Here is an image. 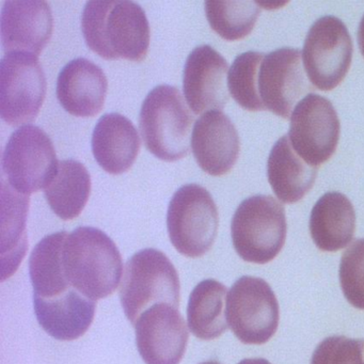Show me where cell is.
I'll list each match as a JSON object with an SVG mask.
<instances>
[{"label":"cell","mask_w":364,"mask_h":364,"mask_svg":"<svg viewBox=\"0 0 364 364\" xmlns=\"http://www.w3.org/2000/svg\"><path fill=\"white\" fill-rule=\"evenodd\" d=\"M306 73L298 48H280L265 55L257 77L259 99L265 110L289 119L296 104L315 90Z\"/></svg>","instance_id":"7c38bea8"},{"label":"cell","mask_w":364,"mask_h":364,"mask_svg":"<svg viewBox=\"0 0 364 364\" xmlns=\"http://www.w3.org/2000/svg\"><path fill=\"white\" fill-rule=\"evenodd\" d=\"M180 296L178 272L165 253L144 249L127 261L120 298L125 315L133 325L144 311L155 304L178 308Z\"/></svg>","instance_id":"277c9868"},{"label":"cell","mask_w":364,"mask_h":364,"mask_svg":"<svg viewBox=\"0 0 364 364\" xmlns=\"http://www.w3.org/2000/svg\"><path fill=\"white\" fill-rule=\"evenodd\" d=\"M227 60L212 46L195 48L183 75L185 99L193 114L223 110L229 102Z\"/></svg>","instance_id":"5bb4252c"},{"label":"cell","mask_w":364,"mask_h":364,"mask_svg":"<svg viewBox=\"0 0 364 364\" xmlns=\"http://www.w3.org/2000/svg\"><path fill=\"white\" fill-rule=\"evenodd\" d=\"M195 119L176 87L161 85L142 103L139 129L146 149L157 159L176 161L189 153Z\"/></svg>","instance_id":"3957f363"},{"label":"cell","mask_w":364,"mask_h":364,"mask_svg":"<svg viewBox=\"0 0 364 364\" xmlns=\"http://www.w3.org/2000/svg\"><path fill=\"white\" fill-rule=\"evenodd\" d=\"M353 52V40L340 18H318L311 26L302 50L304 69L315 89L336 88L348 73Z\"/></svg>","instance_id":"30bf717a"},{"label":"cell","mask_w":364,"mask_h":364,"mask_svg":"<svg viewBox=\"0 0 364 364\" xmlns=\"http://www.w3.org/2000/svg\"><path fill=\"white\" fill-rule=\"evenodd\" d=\"M48 82L37 56L5 54L0 63V116L11 127L37 118L46 100Z\"/></svg>","instance_id":"9c48e42d"},{"label":"cell","mask_w":364,"mask_h":364,"mask_svg":"<svg viewBox=\"0 0 364 364\" xmlns=\"http://www.w3.org/2000/svg\"><path fill=\"white\" fill-rule=\"evenodd\" d=\"M311 237L315 246L326 252H336L348 246L355 230V213L346 196L327 193L311 212Z\"/></svg>","instance_id":"ffe728a7"},{"label":"cell","mask_w":364,"mask_h":364,"mask_svg":"<svg viewBox=\"0 0 364 364\" xmlns=\"http://www.w3.org/2000/svg\"><path fill=\"white\" fill-rule=\"evenodd\" d=\"M238 364H272L268 360L263 358H253V359H244Z\"/></svg>","instance_id":"4dcf8cb0"},{"label":"cell","mask_w":364,"mask_h":364,"mask_svg":"<svg viewBox=\"0 0 364 364\" xmlns=\"http://www.w3.org/2000/svg\"><path fill=\"white\" fill-rule=\"evenodd\" d=\"M87 46L106 60H144L150 46V25L133 1H89L82 16Z\"/></svg>","instance_id":"6da1fadb"},{"label":"cell","mask_w":364,"mask_h":364,"mask_svg":"<svg viewBox=\"0 0 364 364\" xmlns=\"http://www.w3.org/2000/svg\"><path fill=\"white\" fill-rule=\"evenodd\" d=\"M140 151V137L135 125L120 114L100 119L92 135V152L100 167L107 173L129 171Z\"/></svg>","instance_id":"ac0fdd59"},{"label":"cell","mask_w":364,"mask_h":364,"mask_svg":"<svg viewBox=\"0 0 364 364\" xmlns=\"http://www.w3.org/2000/svg\"><path fill=\"white\" fill-rule=\"evenodd\" d=\"M310 364H364V340L332 336L321 341Z\"/></svg>","instance_id":"f1b7e54d"},{"label":"cell","mask_w":364,"mask_h":364,"mask_svg":"<svg viewBox=\"0 0 364 364\" xmlns=\"http://www.w3.org/2000/svg\"><path fill=\"white\" fill-rule=\"evenodd\" d=\"M191 148L203 171L213 176H225L237 161L240 136L229 117L217 110L208 112L193 127Z\"/></svg>","instance_id":"2e32d148"},{"label":"cell","mask_w":364,"mask_h":364,"mask_svg":"<svg viewBox=\"0 0 364 364\" xmlns=\"http://www.w3.org/2000/svg\"><path fill=\"white\" fill-rule=\"evenodd\" d=\"M108 82L99 65L84 58L74 59L60 72L57 97L65 112L80 118H91L102 112Z\"/></svg>","instance_id":"e0dca14e"},{"label":"cell","mask_w":364,"mask_h":364,"mask_svg":"<svg viewBox=\"0 0 364 364\" xmlns=\"http://www.w3.org/2000/svg\"><path fill=\"white\" fill-rule=\"evenodd\" d=\"M287 233L284 208L270 196L244 200L232 219L234 249L249 263L266 264L276 259L284 246Z\"/></svg>","instance_id":"5b68a950"},{"label":"cell","mask_w":364,"mask_h":364,"mask_svg":"<svg viewBox=\"0 0 364 364\" xmlns=\"http://www.w3.org/2000/svg\"><path fill=\"white\" fill-rule=\"evenodd\" d=\"M316 176L317 168L295 152L289 136H283L272 146L267 161L268 182L283 203L300 201L312 189Z\"/></svg>","instance_id":"44dd1931"},{"label":"cell","mask_w":364,"mask_h":364,"mask_svg":"<svg viewBox=\"0 0 364 364\" xmlns=\"http://www.w3.org/2000/svg\"><path fill=\"white\" fill-rule=\"evenodd\" d=\"M265 54L247 52L236 57L229 71L228 86L234 101L249 112L265 110L259 99L257 77Z\"/></svg>","instance_id":"4316f807"},{"label":"cell","mask_w":364,"mask_h":364,"mask_svg":"<svg viewBox=\"0 0 364 364\" xmlns=\"http://www.w3.org/2000/svg\"><path fill=\"white\" fill-rule=\"evenodd\" d=\"M36 316L46 333L60 341L84 336L95 318L97 302L74 287L52 299L33 297Z\"/></svg>","instance_id":"d6986e66"},{"label":"cell","mask_w":364,"mask_h":364,"mask_svg":"<svg viewBox=\"0 0 364 364\" xmlns=\"http://www.w3.org/2000/svg\"><path fill=\"white\" fill-rule=\"evenodd\" d=\"M225 297L227 287L212 279L202 281L193 289L187 306V321L193 336L210 341L227 331Z\"/></svg>","instance_id":"d4e9b609"},{"label":"cell","mask_w":364,"mask_h":364,"mask_svg":"<svg viewBox=\"0 0 364 364\" xmlns=\"http://www.w3.org/2000/svg\"><path fill=\"white\" fill-rule=\"evenodd\" d=\"M136 344L146 364H178L189 333L178 308L159 304L144 311L135 323Z\"/></svg>","instance_id":"4fadbf2b"},{"label":"cell","mask_w":364,"mask_h":364,"mask_svg":"<svg viewBox=\"0 0 364 364\" xmlns=\"http://www.w3.org/2000/svg\"><path fill=\"white\" fill-rule=\"evenodd\" d=\"M261 9L255 1H205L210 28L227 41H237L250 35Z\"/></svg>","instance_id":"484cf974"},{"label":"cell","mask_w":364,"mask_h":364,"mask_svg":"<svg viewBox=\"0 0 364 364\" xmlns=\"http://www.w3.org/2000/svg\"><path fill=\"white\" fill-rule=\"evenodd\" d=\"M58 164L48 134L35 125H23L10 136L4 150L3 180L16 193L29 196L46 189Z\"/></svg>","instance_id":"52a82bcc"},{"label":"cell","mask_w":364,"mask_h":364,"mask_svg":"<svg viewBox=\"0 0 364 364\" xmlns=\"http://www.w3.org/2000/svg\"><path fill=\"white\" fill-rule=\"evenodd\" d=\"M29 196L21 195L1 180V277L12 276L28 249L26 221Z\"/></svg>","instance_id":"7402d4cb"},{"label":"cell","mask_w":364,"mask_h":364,"mask_svg":"<svg viewBox=\"0 0 364 364\" xmlns=\"http://www.w3.org/2000/svg\"><path fill=\"white\" fill-rule=\"evenodd\" d=\"M168 233L174 248L187 257H200L214 245L219 227L216 203L204 187L184 185L170 201Z\"/></svg>","instance_id":"8992f818"},{"label":"cell","mask_w":364,"mask_h":364,"mask_svg":"<svg viewBox=\"0 0 364 364\" xmlns=\"http://www.w3.org/2000/svg\"><path fill=\"white\" fill-rule=\"evenodd\" d=\"M358 46H359L361 54L364 57V16L360 22L359 29H358Z\"/></svg>","instance_id":"f546056e"},{"label":"cell","mask_w":364,"mask_h":364,"mask_svg":"<svg viewBox=\"0 0 364 364\" xmlns=\"http://www.w3.org/2000/svg\"><path fill=\"white\" fill-rule=\"evenodd\" d=\"M91 193V176L80 161H59L56 172L44 195L53 212L63 219L72 220L82 214Z\"/></svg>","instance_id":"603a6c76"},{"label":"cell","mask_w":364,"mask_h":364,"mask_svg":"<svg viewBox=\"0 0 364 364\" xmlns=\"http://www.w3.org/2000/svg\"><path fill=\"white\" fill-rule=\"evenodd\" d=\"M200 364H221L220 362L218 361H214V360H212V361H206L203 362V363Z\"/></svg>","instance_id":"1f68e13d"},{"label":"cell","mask_w":364,"mask_h":364,"mask_svg":"<svg viewBox=\"0 0 364 364\" xmlns=\"http://www.w3.org/2000/svg\"><path fill=\"white\" fill-rule=\"evenodd\" d=\"M63 264L70 284L93 301L112 295L122 278L123 262L118 247L95 228L80 227L68 234Z\"/></svg>","instance_id":"7a4b0ae2"},{"label":"cell","mask_w":364,"mask_h":364,"mask_svg":"<svg viewBox=\"0 0 364 364\" xmlns=\"http://www.w3.org/2000/svg\"><path fill=\"white\" fill-rule=\"evenodd\" d=\"M338 277L347 301L364 310V238L355 240L343 252Z\"/></svg>","instance_id":"83f0119b"},{"label":"cell","mask_w":364,"mask_h":364,"mask_svg":"<svg viewBox=\"0 0 364 364\" xmlns=\"http://www.w3.org/2000/svg\"><path fill=\"white\" fill-rule=\"evenodd\" d=\"M340 131V120L331 102L313 93L296 106L287 136L295 152L317 168L336 152Z\"/></svg>","instance_id":"8fae6325"},{"label":"cell","mask_w":364,"mask_h":364,"mask_svg":"<svg viewBox=\"0 0 364 364\" xmlns=\"http://www.w3.org/2000/svg\"><path fill=\"white\" fill-rule=\"evenodd\" d=\"M227 321L236 338L249 345L267 343L280 319L279 302L270 285L255 277L238 279L227 296Z\"/></svg>","instance_id":"ba28073f"},{"label":"cell","mask_w":364,"mask_h":364,"mask_svg":"<svg viewBox=\"0 0 364 364\" xmlns=\"http://www.w3.org/2000/svg\"><path fill=\"white\" fill-rule=\"evenodd\" d=\"M0 29L5 54L26 53L39 57L52 38V9L46 1L8 0L1 10Z\"/></svg>","instance_id":"9a60e30c"},{"label":"cell","mask_w":364,"mask_h":364,"mask_svg":"<svg viewBox=\"0 0 364 364\" xmlns=\"http://www.w3.org/2000/svg\"><path fill=\"white\" fill-rule=\"evenodd\" d=\"M67 236L65 231L50 234L33 248L29 259L33 297L52 299L73 287L63 269V248Z\"/></svg>","instance_id":"cb8c5ba5"}]
</instances>
